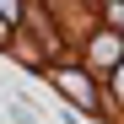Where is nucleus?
I'll list each match as a JSON object with an SVG mask.
<instances>
[{
  "mask_svg": "<svg viewBox=\"0 0 124 124\" xmlns=\"http://www.w3.org/2000/svg\"><path fill=\"white\" fill-rule=\"evenodd\" d=\"M119 59V38H92V65H113Z\"/></svg>",
  "mask_w": 124,
  "mask_h": 124,
  "instance_id": "1",
  "label": "nucleus"
}]
</instances>
